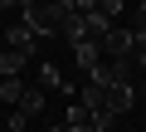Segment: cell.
Segmentation results:
<instances>
[{
    "label": "cell",
    "instance_id": "e0dca14e",
    "mask_svg": "<svg viewBox=\"0 0 146 132\" xmlns=\"http://www.w3.org/2000/svg\"><path fill=\"white\" fill-rule=\"evenodd\" d=\"M25 5H34V0H25Z\"/></svg>",
    "mask_w": 146,
    "mask_h": 132
},
{
    "label": "cell",
    "instance_id": "6da1fadb",
    "mask_svg": "<svg viewBox=\"0 0 146 132\" xmlns=\"http://www.w3.org/2000/svg\"><path fill=\"white\" fill-rule=\"evenodd\" d=\"M63 15H68L63 0H34V5H25V20L20 25H29L34 39H49L54 29H63Z\"/></svg>",
    "mask_w": 146,
    "mask_h": 132
},
{
    "label": "cell",
    "instance_id": "9a60e30c",
    "mask_svg": "<svg viewBox=\"0 0 146 132\" xmlns=\"http://www.w3.org/2000/svg\"><path fill=\"white\" fill-rule=\"evenodd\" d=\"M49 132H63V122H54V127H49Z\"/></svg>",
    "mask_w": 146,
    "mask_h": 132
},
{
    "label": "cell",
    "instance_id": "5bb4252c",
    "mask_svg": "<svg viewBox=\"0 0 146 132\" xmlns=\"http://www.w3.org/2000/svg\"><path fill=\"white\" fill-rule=\"evenodd\" d=\"M10 5H20V0H0V10H10Z\"/></svg>",
    "mask_w": 146,
    "mask_h": 132
},
{
    "label": "cell",
    "instance_id": "7a4b0ae2",
    "mask_svg": "<svg viewBox=\"0 0 146 132\" xmlns=\"http://www.w3.org/2000/svg\"><path fill=\"white\" fill-rule=\"evenodd\" d=\"M136 49H141V34L122 29V25H112L107 39H102V59H136Z\"/></svg>",
    "mask_w": 146,
    "mask_h": 132
},
{
    "label": "cell",
    "instance_id": "4fadbf2b",
    "mask_svg": "<svg viewBox=\"0 0 146 132\" xmlns=\"http://www.w3.org/2000/svg\"><path fill=\"white\" fill-rule=\"evenodd\" d=\"M63 132H98V127H63Z\"/></svg>",
    "mask_w": 146,
    "mask_h": 132
},
{
    "label": "cell",
    "instance_id": "3957f363",
    "mask_svg": "<svg viewBox=\"0 0 146 132\" xmlns=\"http://www.w3.org/2000/svg\"><path fill=\"white\" fill-rule=\"evenodd\" d=\"M5 49H15V54H25V59H34V49H39V39H34V29H29V25H15V29L5 34Z\"/></svg>",
    "mask_w": 146,
    "mask_h": 132
},
{
    "label": "cell",
    "instance_id": "8fae6325",
    "mask_svg": "<svg viewBox=\"0 0 146 132\" xmlns=\"http://www.w3.org/2000/svg\"><path fill=\"white\" fill-rule=\"evenodd\" d=\"M122 5H127V0H98V10H102V15H107L112 25H117V15H122Z\"/></svg>",
    "mask_w": 146,
    "mask_h": 132
},
{
    "label": "cell",
    "instance_id": "ba28073f",
    "mask_svg": "<svg viewBox=\"0 0 146 132\" xmlns=\"http://www.w3.org/2000/svg\"><path fill=\"white\" fill-rule=\"evenodd\" d=\"M63 34H68L73 44H83V39H93V34H88V20H83V15H73V10L63 15Z\"/></svg>",
    "mask_w": 146,
    "mask_h": 132
},
{
    "label": "cell",
    "instance_id": "5b68a950",
    "mask_svg": "<svg viewBox=\"0 0 146 132\" xmlns=\"http://www.w3.org/2000/svg\"><path fill=\"white\" fill-rule=\"evenodd\" d=\"M44 103H49V93H44L39 83H29V88H25V98H20V113H25V117H39V113H44Z\"/></svg>",
    "mask_w": 146,
    "mask_h": 132
},
{
    "label": "cell",
    "instance_id": "ac0fdd59",
    "mask_svg": "<svg viewBox=\"0 0 146 132\" xmlns=\"http://www.w3.org/2000/svg\"><path fill=\"white\" fill-rule=\"evenodd\" d=\"M127 132H131V127H127Z\"/></svg>",
    "mask_w": 146,
    "mask_h": 132
},
{
    "label": "cell",
    "instance_id": "9c48e42d",
    "mask_svg": "<svg viewBox=\"0 0 146 132\" xmlns=\"http://www.w3.org/2000/svg\"><path fill=\"white\" fill-rule=\"evenodd\" d=\"M63 127H93V113H88L83 103H68V113H63Z\"/></svg>",
    "mask_w": 146,
    "mask_h": 132
},
{
    "label": "cell",
    "instance_id": "52a82bcc",
    "mask_svg": "<svg viewBox=\"0 0 146 132\" xmlns=\"http://www.w3.org/2000/svg\"><path fill=\"white\" fill-rule=\"evenodd\" d=\"M39 88H44V93H68V83H63V74H58V64H39Z\"/></svg>",
    "mask_w": 146,
    "mask_h": 132
},
{
    "label": "cell",
    "instance_id": "2e32d148",
    "mask_svg": "<svg viewBox=\"0 0 146 132\" xmlns=\"http://www.w3.org/2000/svg\"><path fill=\"white\" fill-rule=\"evenodd\" d=\"M141 93H146V74H141Z\"/></svg>",
    "mask_w": 146,
    "mask_h": 132
},
{
    "label": "cell",
    "instance_id": "30bf717a",
    "mask_svg": "<svg viewBox=\"0 0 146 132\" xmlns=\"http://www.w3.org/2000/svg\"><path fill=\"white\" fill-rule=\"evenodd\" d=\"M20 98H25V78H0V103L20 108Z\"/></svg>",
    "mask_w": 146,
    "mask_h": 132
},
{
    "label": "cell",
    "instance_id": "7c38bea8",
    "mask_svg": "<svg viewBox=\"0 0 146 132\" xmlns=\"http://www.w3.org/2000/svg\"><path fill=\"white\" fill-rule=\"evenodd\" d=\"M25 122H29V117H25V113H20V108H15V113H10V117H5V132H25Z\"/></svg>",
    "mask_w": 146,
    "mask_h": 132
},
{
    "label": "cell",
    "instance_id": "8992f818",
    "mask_svg": "<svg viewBox=\"0 0 146 132\" xmlns=\"http://www.w3.org/2000/svg\"><path fill=\"white\" fill-rule=\"evenodd\" d=\"M29 69V59L25 54H15V49H0V78H20Z\"/></svg>",
    "mask_w": 146,
    "mask_h": 132
},
{
    "label": "cell",
    "instance_id": "277c9868",
    "mask_svg": "<svg viewBox=\"0 0 146 132\" xmlns=\"http://www.w3.org/2000/svg\"><path fill=\"white\" fill-rule=\"evenodd\" d=\"M73 64H78L83 74H93L98 64H102V44H98V39H83V44H73Z\"/></svg>",
    "mask_w": 146,
    "mask_h": 132
}]
</instances>
